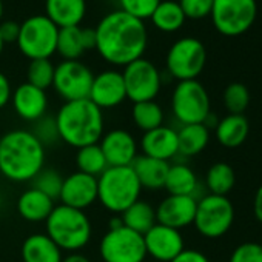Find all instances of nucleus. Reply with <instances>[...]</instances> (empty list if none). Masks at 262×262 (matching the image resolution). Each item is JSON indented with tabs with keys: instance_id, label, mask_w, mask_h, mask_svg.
Segmentation results:
<instances>
[{
	"instance_id": "nucleus-1",
	"label": "nucleus",
	"mask_w": 262,
	"mask_h": 262,
	"mask_svg": "<svg viewBox=\"0 0 262 262\" xmlns=\"http://www.w3.org/2000/svg\"><path fill=\"white\" fill-rule=\"evenodd\" d=\"M94 31L96 50L105 62L114 67H126L144 57L148 45L144 20L116 10L106 14Z\"/></svg>"
},
{
	"instance_id": "nucleus-2",
	"label": "nucleus",
	"mask_w": 262,
	"mask_h": 262,
	"mask_svg": "<svg viewBox=\"0 0 262 262\" xmlns=\"http://www.w3.org/2000/svg\"><path fill=\"white\" fill-rule=\"evenodd\" d=\"M45 147L28 129H13L0 138V174L11 182H31L45 167Z\"/></svg>"
},
{
	"instance_id": "nucleus-3",
	"label": "nucleus",
	"mask_w": 262,
	"mask_h": 262,
	"mask_svg": "<svg viewBox=\"0 0 262 262\" xmlns=\"http://www.w3.org/2000/svg\"><path fill=\"white\" fill-rule=\"evenodd\" d=\"M54 120L59 139L76 150L99 144L105 133L103 111L90 99L63 102Z\"/></svg>"
},
{
	"instance_id": "nucleus-4",
	"label": "nucleus",
	"mask_w": 262,
	"mask_h": 262,
	"mask_svg": "<svg viewBox=\"0 0 262 262\" xmlns=\"http://www.w3.org/2000/svg\"><path fill=\"white\" fill-rule=\"evenodd\" d=\"M47 234L54 244L67 253L83 250L93 236V225L88 214L82 210L56 205L45 221Z\"/></svg>"
},
{
	"instance_id": "nucleus-5",
	"label": "nucleus",
	"mask_w": 262,
	"mask_h": 262,
	"mask_svg": "<svg viewBox=\"0 0 262 262\" xmlns=\"http://www.w3.org/2000/svg\"><path fill=\"white\" fill-rule=\"evenodd\" d=\"M142 187L129 167H108L97 178V201L113 213L122 214L131 204L139 201Z\"/></svg>"
},
{
	"instance_id": "nucleus-6",
	"label": "nucleus",
	"mask_w": 262,
	"mask_h": 262,
	"mask_svg": "<svg viewBox=\"0 0 262 262\" xmlns=\"http://www.w3.org/2000/svg\"><path fill=\"white\" fill-rule=\"evenodd\" d=\"M59 28L43 14L28 17L20 24L17 47L30 60L50 59L57 50Z\"/></svg>"
},
{
	"instance_id": "nucleus-7",
	"label": "nucleus",
	"mask_w": 262,
	"mask_h": 262,
	"mask_svg": "<svg viewBox=\"0 0 262 262\" xmlns=\"http://www.w3.org/2000/svg\"><path fill=\"white\" fill-rule=\"evenodd\" d=\"M171 111L182 125L204 123L211 114L210 96L205 86L198 79L178 82L171 94Z\"/></svg>"
},
{
	"instance_id": "nucleus-8",
	"label": "nucleus",
	"mask_w": 262,
	"mask_h": 262,
	"mask_svg": "<svg viewBox=\"0 0 262 262\" xmlns=\"http://www.w3.org/2000/svg\"><path fill=\"white\" fill-rule=\"evenodd\" d=\"M234 222V207L227 196L205 194L198 199L193 225L207 239L222 237Z\"/></svg>"
},
{
	"instance_id": "nucleus-9",
	"label": "nucleus",
	"mask_w": 262,
	"mask_h": 262,
	"mask_svg": "<svg viewBox=\"0 0 262 262\" xmlns=\"http://www.w3.org/2000/svg\"><path fill=\"white\" fill-rule=\"evenodd\" d=\"M211 22L217 33L237 37L247 33L257 16L256 0H213Z\"/></svg>"
},
{
	"instance_id": "nucleus-10",
	"label": "nucleus",
	"mask_w": 262,
	"mask_h": 262,
	"mask_svg": "<svg viewBox=\"0 0 262 262\" xmlns=\"http://www.w3.org/2000/svg\"><path fill=\"white\" fill-rule=\"evenodd\" d=\"M99 254L103 262H145L144 236L125 225L108 228L100 239Z\"/></svg>"
},
{
	"instance_id": "nucleus-11",
	"label": "nucleus",
	"mask_w": 262,
	"mask_h": 262,
	"mask_svg": "<svg viewBox=\"0 0 262 262\" xmlns=\"http://www.w3.org/2000/svg\"><path fill=\"white\" fill-rule=\"evenodd\" d=\"M207 50L199 39L182 37L176 40L167 53V71L178 82L194 80L204 71Z\"/></svg>"
},
{
	"instance_id": "nucleus-12",
	"label": "nucleus",
	"mask_w": 262,
	"mask_h": 262,
	"mask_svg": "<svg viewBox=\"0 0 262 262\" xmlns=\"http://www.w3.org/2000/svg\"><path fill=\"white\" fill-rule=\"evenodd\" d=\"M126 99L133 103L155 100L162 88V74L158 67L141 57L123 67L122 71Z\"/></svg>"
},
{
	"instance_id": "nucleus-13",
	"label": "nucleus",
	"mask_w": 262,
	"mask_h": 262,
	"mask_svg": "<svg viewBox=\"0 0 262 262\" xmlns=\"http://www.w3.org/2000/svg\"><path fill=\"white\" fill-rule=\"evenodd\" d=\"M94 74L80 60H62L54 70L53 88L65 100L88 99Z\"/></svg>"
},
{
	"instance_id": "nucleus-14",
	"label": "nucleus",
	"mask_w": 262,
	"mask_h": 262,
	"mask_svg": "<svg viewBox=\"0 0 262 262\" xmlns=\"http://www.w3.org/2000/svg\"><path fill=\"white\" fill-rule=\"evenodd\" d=\"M147 256L155 262H171L184 248L185 241L181 230L156 224L144 234Z\"/></svg>"
},
{
	"instance_id": "nucleus-15",
	"label": "nucleus",
	"mask_w": 262,
	"mask_h": 262,
	"mask_svg": "<svg viewBox=\"0 0 262 262\" xmlns=\"http://www.w3.org/2000/svg\"><path fill=\"white\" fill-rule=\"evenodd\" d=\"M99 147L108 167H129L139 156L136 138L123 128H114L103 133Z\"/></svg>"
},
{
	"instance_id": "nucleus-16",
	"label": "nucleus",
	"mask_w": 262,
	"mask_h": 262,
	"mask_svg": "<svg viewBox=\"0 0 262 262\" xmlns=\"http://www.w3.org/2000/svg\"><path fill=\"white\" fill-rule=\"evenodd\" d=\"M88 99L102 111L122 105L126 100L122 73L117 70H106L96 74Z\"/></svg>"
},
{
	"instance_id": "nucleus-17",
	"label": "nucleus",
	"mask_w": 262,
	"mask_h": 262,
	"mask_svg": "<svg viewBox=\"0 0 262 262\" xmlns=\"http://www.w3.org/2000/svg\"><path fill=\"white\" fill-rule=\"evenodd\" d=\"M60 204L85 211L97 202V178L74 171L63 178L60 191Z\"/></svg>"
},
{
	"instance_id": "nucleus-18",
	"label": "nucleus",
	"mask_w": 262,
	"mask_h": 262,
	"mask_svg": "<svg viewBox=\"0 0 262 262\" xmlns=\"http://www.w3.org/2000/svg\"><path fill=\"white\" fill-rule=\"evenodd\" d=\"M198 207V198L193 196H174L168 194L156 207L158 224L182 230L193 225Z\"/></svg>"
},
{
	"instance_id": "nucleus-19",
	"label": "nucleus",
	"mask_w": 262,
	"mask_h": 262,
	"mask_svg": "<svg viewBox=\"0 0 262 262\" xmlns=\"http://www.w3.org/2000/svg\"><path fill=\"white\" fill-rule=\"evenodd\" d=\"M16 114L27 122H37L47 116L48 96L45 90H40L28 82L19 85L13 91L11 97Z\"/></svg>"
},
{
	"instance_id": "nucleus-20",
	"label": "nucleus",
	"mask_w": 262,
	"mask_h": 262,
	"mask_svg": "<svg viewBox=\"0 0 262 262\" xmlns=\"http://www.w3.org/2000/svg\"><path fill=\"white\" fill-rule=\"evenodd\" d=\"M141 150L144 156L170 162L179 155L178 131L171 126L161 125L142 135Z\"/></svg>"
},
{
	"instance_id": "nucleus-21",
	"label": "nucleus",
	"mask_w": 262,
	"mask_h": 262,
	"mask_svg": "<svg viewBox=\"0 0 262 262\" xmlns=\"http://www.w3.org/2000/svg\"><path fill=\"white\" fill-rule=\"evenodd\" d=\"M88 50H96L94 28L70 27L59 30L56 53H59L63 60H79Z\"/></svg>"
},
{
	"instance_id": "nucleus-22",
	"label": "nucleus",
	"mask_w": 262,
	"mask_h": 262,
	"mask_svg": "<svg viewBox=\"0 0 262 262\" xmlns=\"http://www.w3.org/2000/svg\"><path fill=\"white\" fill-rule=\"evenodd\" d=\"M86 14V0H45V16L60 30L80 27Z\"/></svg>"
},
{
	"instance_id": "nucleus-23",
	"label": "nucleus",
	"mask_w": 262,
	"mask_h": 262,
	"mask_svg": "<svg viewBox=\"0 0 262 262\" xmlns=\"http://www.w3.org/2000/svg\"><path fill=\"white\" fill-rule=\"evenodd\" d=\"M131 168H133L142 190L158 191V190H162L165 185L170 162L139 155L135 159V162L131 164Z\"/></svg>"
},
{
	"instance_id": "nucleus-24",
	"label": "nucleus",
	"mask_w": 262,
	"mask_h": 262,
	"mask_svg": "<svg viewBox=\"0 0 262 262\" xmlns=\"http://www.w3.org/2000/svg\"><path fill=\"white\" fill-rule=\"evenodd\" d=\"M24 262H62L63 251L47 233H33L22 244Z\"/></svg>"
},
{
	"instance_id": "nucleus-25",
	"label": "nucleus",
	"mask_w": 262,
	"mask_h": 262,
	"mask_svg": "<svg viewBox=\"0 0 262 262\" xmlns=\"http://www.w3.org/2000/svg\"><path fill=\"white\" fill-rule=\"evenodd\" d=\"M217 142L225 148L241 147L250 135V122L244 114H227L214 126Z\"/></svg>"
},
{
	"instance_id": "nucleus-26",
	"label": "nucleus",
	"mask_w": 262,
	"mask_h": 262,
	"mask_svg": "<svg viewBox=\"0 0 262 262\" xmlns=\"http://www.w3.org/2000/svg\"><path fill=\"white\" fill-rule=\"evenodd\" d=\"M54 201L36 188H27L17 199V213L28 222H45L54 208Z\"/></svg>"
},
{
	"instance_id": "nucleus-27",
	"label": "nucleus",
	"mask_w": 262,
	"mask_h": 262,
	"mask_svg": "<svg viewBox=\"0 0 262 262\" xmlns=\"http://www.w3.org/2000/svg\"><path fill=\"white\" fill-rule=\"evenodd\" d=\"M210 142V128L204 123L182 125L178 129V148L179 155L193 158L201 155Z\"/></svg>"
},
{
	"instance_id": "nucleus-28",
	"label": "nucleus",
	"mask_w": 262,
	"mask_h": 262,
	"mask_svg": "<svg viewBox=\"0 0 262 262\" xmlns=\"http://www.w3.org/2000/svg\"><path fill=\"white\" fill-rule=\"evenodd\" d=\"M164 188L168 191V194L196 198L199 181L193 168L187 164H170Z\"/></svg>"
},
{
	"instance_id": "nucleus-29",
	"label": "nucleus",
	"mask_w": 262,
	"mask_h": 262,
	"mask_svg": "<svg viewBox=\"0 0 262 262\" xmlns=\"http://www.w3.org/2000/svg\"><path fill=\"white\" fill-rule=\"evenodd\" d=\"M122 219V224L133 230L139 234H145L153 225L158 224L156 221V208L145 202V201H136L135 204H131L122 214H119Z\"/></svg>"
},
{
	"instance_id": "nucleus-30",
	"label": "nucleus",
	"mask_w": 262,
	"mask_h": 262,
	"mask_svg": "<svg viewBox=\"0 0 262 262\" xmlns=\"http://www.w3.org/2000/svg\"><path fill=\"white\" fill-rule=\"evenodd\" d=\"M150 19L153 25L164 33H174L181 30L187 20L179 4L173 2V0H161V4L156 7Z\"/></svg>"
},
{
	"instance_id": "nucleus-31",
	"label": "nucleus",
	"mask_w": 262,
	"mask_h": 262,
	"mask_svg": "<svg viewBox=\"0 0 262 262\" xmlns=\"http://www.w3.org/2000/svg\"><path fill=\"white\" fill-rule=\"evenodd\" d=\"M236 184V173L227 162L213 164L205 174V187L208 194L227 196Z\"/></svg>"
},
{
	"instance_id": "nucleus-32",
	"label": "nucleus",
	"mask_w": 262,
	"mask_h": 262,
	"mask_svg": "<svg viewBox=\"0 0 262 262\" xmlns=\"http://www.w3.org/2000/svg\"><path fill=\"white\" fill-rule=\"evenodd\" d=\"M131 119L139 129L147 133L164 125V110L156 100L138 102L131 108Z\"/></svg>"
},
{
	"instance_id": "nucleus-33",
	"label": "nucleus",
	"mask_w": 262,
	"mask_h": 262,
	"mask_svg": "<svg viewBox=\"0 0 262 262\" xmlns=\"http://www.w3.org/2000/svg\"><path fill=\"white\" fill-rule=\"evenodd\" d=\"M76 165H77V171L94 176V178H99L108 168L106 159L99 144L79 148L76 153Z\"/></svg>"
},
{
	"instance_id": "nucleus-34",
	"label": "nucleus",
	"mask_w": 262,
	"mask_h": 262,
	"mask_svg": "<svg viewBox=\"0 0 262 262\" xmlns=\"http://www.w3.org/2000/svg\"><path fill=\"white\" fill-rule=\"evenodd\" d=\"M224 106L228 114H244L250 105V91L241 82H233L224 90Z\"/></svg>"
},
{
	"instance_id": "nucleus-35",
	"label": "nucleus",
	"mask_w": 262,
	"mask_h": 262,
	"mask_svg": "<svg viewBox=\"0 0 262 262\" xmlns=\"http://www.w3.org/2000/svg\"><path fill=\"white\" fill-rule=\"evenodd\" d=\"M54 70L56 67L53 65V62L50 59H37V60H30L28 70H27V82L45 90L53 86V80H54Z\"/></svg>"
},
{
	"instance_id": "nucleus-36",
	"label": "nucleus",
	"mask_w": 262,
	"mask_h": 262,
	"mask_svg": "<svg viewBox=\"0 0 262 262\" xmlns=\"http://www.w3.org/2000/svg\"><path fill=\"white\" fill-rule=\"evenodd\" d=\"M31 182H33V188L42 191L43 194H47L48 198L56 201V199H59L60 191H62L63 176L54 168H45L43 167Z\"/></svg>"
},
{
	"instance_id": "nucleus-37",
	"label": "nucleus",
	"mask_w": 262,
	"mask_h": 262,
	"mask_svg": "<svg viewBox=\"0 0 262 262\" xmlns=\"http://www.w3.org/2000/svg\"><path fill=\"white\" fill-rule=\"evenodd\" d=\"M161 0H119L120 11L133 16L136 19H150Z\"/></svg>"
},
{
	"instance_id": "nucleus-38",
	"label": "nucleus",
	"mask_w": 262,
	"mask_h": 262,
	"mask_svg": "<svg viewBox=\"0 0 262 262\" xmlns=\"http://www.w3.org/2000/svg\"><path fill=\"white\" fill-rule=\"evenodd\" d=\"M34 123H36V126L33 129V135L43 144V147L50 145V144H56L57 141H60L54 117L43 116L42 119H39Z\"/></svg>"
},
{
	"instance_id": "nucleus-39",
	"label": "nucleus",
	"mask_w": 262,
	"mask_h": 262,
	"mask_svg": "<svg viewBox=\"0 0 262 262\" xmlns=\"http://www.w3.org/2000/svg\"><path fill=\"white\" fill-rule=\"evenodd\" d=\"M179 7L182 8L187 19L199 20L210 16L213 8V0H179Z\"/></svg>"
},
{
	"instance_id": "nucleus-40",
	"label": "nucleus",
	"mask_w": 262,
	"mask_h": 262,
	"mask_svg": "<svg viewBox=\"0 0 262 262\" xmlns=\"http://www.w3.org/2000/svg\"><path fill=\"white\" fill-rule=\"evenodd\" d=\"M228 262H262V248L257 242H244L233 250Z\"/></svg>"
},
{
	"instance_id": "nucleus-41",
	"label": "nucleus",
	"mask_w": 262,
	"mask_h": 262,
	"mask_svg": "<svg viewBox=\"0 0 262 262\" xmlns=\"http://www.w3.org/2000/svg\"><path fill=\"white\" fill-rule=\"evenodd\" d=\"M19 33H20V24H16L13 20H7L0 24V36H2V40L5 43L17 42Z\"/></svg>"
},
{
	"instance_id": "nucleus-42",
	"label": "nucleus",
	"mask_w": 262,
	"mask_h": 262,
	"mask_svg": "<svg viewBox=\"0 0 262 262\" xmlns=\"http://www.w3.org/2000/svg\"><path fill=\"white\" fill-rule=\"evenodd\" d=\"M171 262H210V259L199 250L184 248Z\"/></svg>"
},
{
	"instance_id": "nucleus-43",
	"label": "nucleus",
	"mask_w": 262,
	"mask_h": 262,
	"mask_svg": "<svg viewBox=\"0 0 262 262\" xmlns=\"http://www.w3.org/2000/svg\"><path fill=\"white\" fill-rule=\"evenodd\" d=\"M13 97V88L10 83V79L0 71V110L5 108Z\"/></svg>"
},
{
	"instance_id": "nucleus-44",
	"label": "nucleus",
	"mask_w": 262,
	"mask_h": 262,
	"mask_svg": "<svg viewBox=\"0 0 262 262\" xmlns=\"http://www.w3.org/2000/svg\"><path fill=\"white\" fill-rule=\"evenodd\" d=\"M253 213H254V217L262 224V185L254 193V198H253Z\"/></svg>"
},
{
	"instance_id": "nucleus-45",
	"label": "nucleus",
	"mask_w": 262,
	"mask_h": 262,
	"mask_svg": "<svg viewBox=\"0 0 262 262\" xmlns=\"http://www.w3.org/2000/svg\"><path fill=\"white\" fill-rule=\"evenodd\" d=\"M62 262H91V260L80 251H74V253H68L67 256H63Z\"/></svg>"
},
{
	"instance_id": "nucleus-46",
	"label": "nucleus",
	"mask_w": 262,
	"mask_h": 262,
	"mask_svg": "<svg viewBox=\"0 0 262 262\" xmlns=\"http://www.w3.org/2000/svg\"><path fill=\"white\" fill-rule=\"evenodd\" d=\"M4 48H5V42L2 40V36H0V56L4 53Z\"/></svg>"
},
{
	"instance_id": "nucleus-47",
	"label": "nucleus",
	"mask_w": 262,
	"mask_h": 262,
	"mask_svg": "<svg viewBox=\"0 0 262 262\" xmlns=\"http://www.w3.org/2000/svg\"><path fill=\"white\" fill-rule=\"evenodd\" d=\"M2 16H4V2L0 0V20H2Z\"/></svg>"
},
{
	"instance_id": "nucleus-48",
	"label": "nucleus",
	"mask_w": 262,
	"mask_h": 262,
	"mask_svg": "<svg viewBox=\"0 0 262 262\" xmlns=\"http://www.w3.org/2000/svg\"><path fill=\"white\" fill-rule=\"evenodd\" d=\"M259 245H260V248H262V241H260V242H259Z\"/></svg>"
},
{
	"instance_id": "nucleus-49",
	"label": "nucleus",
	"mask_w": 262,
	"mask_h": 262,
	"mask_svg": "<svg viewBox=\"0 0 262 262\" xmlns=\"http://www.w3.org/2000/svg\"><path fill=\"white\" fill-rule=\"evenodd\" d=\"M151 262H155V260H151Z\"/></svg>"
}]
</instances>
